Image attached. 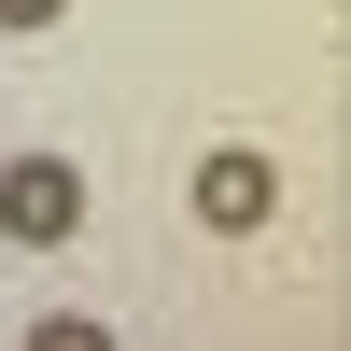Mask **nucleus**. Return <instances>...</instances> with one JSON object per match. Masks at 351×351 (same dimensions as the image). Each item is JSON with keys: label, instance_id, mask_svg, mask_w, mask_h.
<instances>
[{"label": "nucleus", "instance_id": "f257e3e1", "mask_svg": "<svg viewBox=\"0 0 351 351\" xmlns=\"http://www.w3.org/2000/svg\"><path fill=\"white\" fill-rule=\"evenodd\" d=\"M71 225H84V169H56V155H14V169H0V239H14V253H56Z\"/></svg>", "mask_w": 351, "mask_h": 351}, {"label": "nucleus", "instance_id": "7ed1b4c3", "mask_svg": "<svg viewBox=\"0 0 351 351\" xmlns=\"http://www.w3.org/2000/svg\"><path fill=\"white\" fill-rule=\"evenodd\" d=\"M0 28H56V0H0Z\"/></svg>", "mask_w": 351, "mask_h": 351}, {"label": "nucleus", "instance_id": "f03ea898", "mask_svg": "<svg viewBox=\"0 0 351 351\" xmlns=\"http://www.w3.org/2000/svg\"><path fill=\"white\" fill-rule=\"evenodd\" d=\"M267 211H281V169L253 155V141H211V155H197V225H211V239H253Z\"/></svg>", "mask_w": 351, "mask_h": 351}]
</instances>
